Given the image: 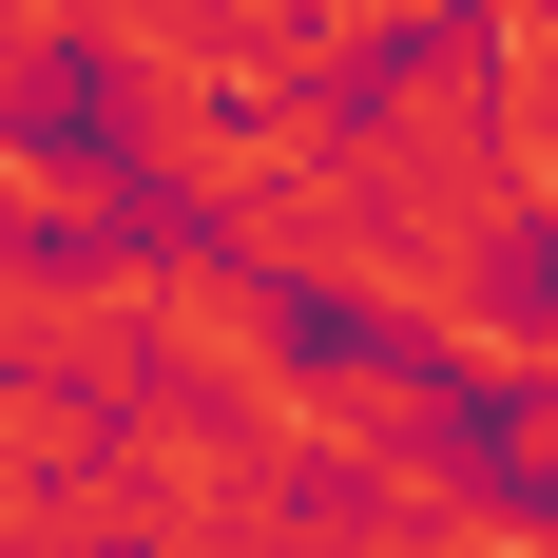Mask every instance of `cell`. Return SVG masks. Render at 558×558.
I'll return each instance as SVG.
<instances>
[{
  "label": "cell",
  "instance_id": "3957f363",
  "mask_svg": "<svg viewBox=\"0 0 558 558\" xmlns=\"http://www.w3.org/2000/svg\"><path fill=\"white\" fill-rule=\"evenodd\" d=\"M58 77H77V39H58L39 0H0V97H58Z\"/></svg>",
  "mask_w": 558,
  "mask_h": 558
},
{
  "label": "cell",
  "instance_id": "6da1fadb",
  "mask_svg": "<svg viewBox=\"0 0 558 558\" xmlns=\"http://www.w3.org/2000/svg\"><path fill=\"white\" fill-rule=\"evenodd\" d=\"M155 270V386H213V404H270L289 366H308V289L270 270V251H231V231H173V251H135Z\"/></svg>",
  "mask_w": 558,
  "mask_h": 558
},
{
  "label": "cell",
  "instance_id": "277c9868",
  "mask_svg": "<svg viewBox=\"0 0 558 558\" xmlns=\"http://www.w3.org/2000/svg\"><path fill=\"white\" fill-rule=\"evenodd\" d=\"M444 20H482V39H501V20H539V0H444Z\"/></svg>",
  "mask_w": 558,
  "mask_h": 558
},
{
  "label": "cell",
  "instance_id": "7a4b0ae2",
  "mask_svg": "<svg viewBox=\"0 0 558 558\" xmlns=\"http://www.w3.org/2000/svg\"><path fill=\"white\" fill-rule=\"evenodd\" d=\"M482 462H501V501H558V386H501V404H482Z\"/></svg>",
  "mask_w": 558,
  "mask_h": 558
}]
</instances>
